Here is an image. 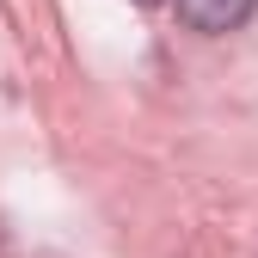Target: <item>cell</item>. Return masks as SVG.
Returning a JSON list of instances; mask_svg holds the SVG:
<instances>
[{"label":"cell","instance_id":"1","mask_svg":"<svg viewBox=\"0 0 258 258\" xmlns=\"http://www.w3.org/2000/svg\"><path fill=\"white\" fill-rule=\"evenodd\" d=\"M258 0H178V19L190 31H209V37H221V31H240L252 19Z\"/></svg>","mask_w":258,"mask_h":258},{"label":"cell","instance_id":"2","mask_svg":"<svg viewBox=\"0 0 258 258\" xmlns=\"http://www.w3.org/2000/svg\"><path fill=\"white\" fill-rule=\"evenodd\" d=\"M142 7H154V0H142Z\"/></svg>","mask_w":258,"mask_h":258}]
</instances>
